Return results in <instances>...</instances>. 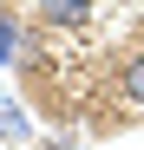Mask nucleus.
<instances>
[{
    "label": "nucleus",
    "mask_w": 144,
    "mask_h": 150,
    "mask_svg": "<svg viewBox=\"0 0 144 150\" xmlns=\"http://www.w3.org/2000/svg\"><path fill=\"white\" fill-rule=\"evenodd\" d=\"M53 150H79V144H72V137H53Z\"/></svg>",
    "instance_id": "39448f33"
},
{
    "label": "nucleus",
    "mask_w": 144,
    "mask_h": 150,
    "mask_svg": "<svg viewBox=\"0 0 144 150\" xmlns=\"http://www.w3.org/2000/svg\"><path fill=\"white\" fill-rule=\"evenodd\" d=\"M118 91H125L131 105L144 111V52H131V59H125V72H118Z\"/></svg>",
    "instance_id": "20e7f679"
},
{
    "label": "nucleus",
    "mask_w": 144,
    "mask_h": 150,
    "mask_svg": "<svg viewBox=\"0 0 144 150\" xmlns=\"http://www.w3.org/2000/svg\"><path fill=\"white\" fill-rule=\"evenodd\" d=\"M0 65H26V26H20V13H0Z\"/></svg>",
    "instance_id": "f03ea898"
},
{
    "label": "nucleus",
    "mask_w": 144,
    "mask_h": 150,
    "mask_svg": "<svg viewBox=\"0 0 144 150\" xmlns=\"http://www.w3.org/2000/svg\"><path fill=\"white\" fill-rule=\"evenodd\" d=\"M33 13L46 20V26H85L92 0H33Z\"/></svg>",
    "instance_id": "f257e3e1"
},
{
    "label": "nucleus",
    "mask_w": 144,
    "mask_h": 150,
    "mask_svg": "<svg viewBox=\"0 0 144 150\" xmlns=\"http://www.w3.org/2000/svg\"><path fill=\"white\" fill-rule=\"evenodd\" d=\"M0 137H7V144H33V124L20 117L13 98H0Z\"/></svg>",
    "instance_id": "7ed1b4c3"
}]
</instances>
